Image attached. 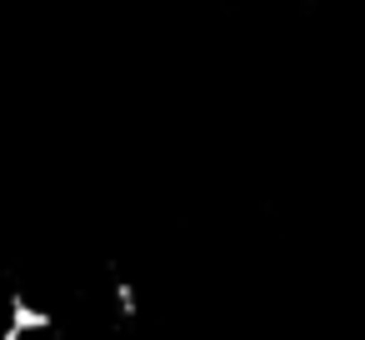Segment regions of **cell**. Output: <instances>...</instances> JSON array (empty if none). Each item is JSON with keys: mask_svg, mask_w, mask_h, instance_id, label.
Listing matches in <instances>:
<instances>
[{"mask_svg": "<svg viewBox=\"0 0 365 340\" xmlns=\"http://www.w3.org/2000/svg\"><path fill=\"white\" fill-rule=\"evenodd\" d=\"M56 330V315L31 300V295H11L6 300V325H0V340H36V335H51Z\"/></svg>", "mask_w": 365, "mask_h": 340, "instance_id": "obj_1", "label": "cell"}, {"mask_svg": "<svg viewBox=\"0 0 365 340\" xmlns=\"http://www.w3.org/2000/svg\"><path fill=\"white\" fill-rule=\"evenodd\" d=\"M110 300H115V315H120V320H135V315H140V290H135V280L115 275V280H110Z\"/></svg>", "mask_w": 365, "mask_h": 340, "instance_id": "obj_2", "label": "cell"}]
</instances>
